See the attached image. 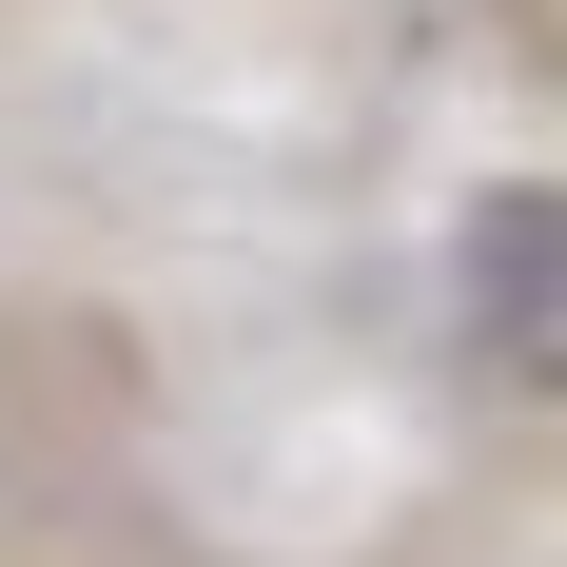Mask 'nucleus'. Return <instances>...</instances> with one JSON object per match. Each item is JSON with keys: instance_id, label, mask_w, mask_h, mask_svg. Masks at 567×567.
<instances>
[{"instance_id": "1", "label": "nucleus", "mask_w": 567, "mask_h": 567, "mask_svg": "<svg viewBox=\"0 0 567 567\" xmlns=\"http://www.w3.org/2000/svg\"><path fill=\"white\" fill-rule=\"evenodd\" d=\"M470 352L509 392H548V352H567V216H548V176H489V216H470Z\"/></svg>"}]
</instances>
